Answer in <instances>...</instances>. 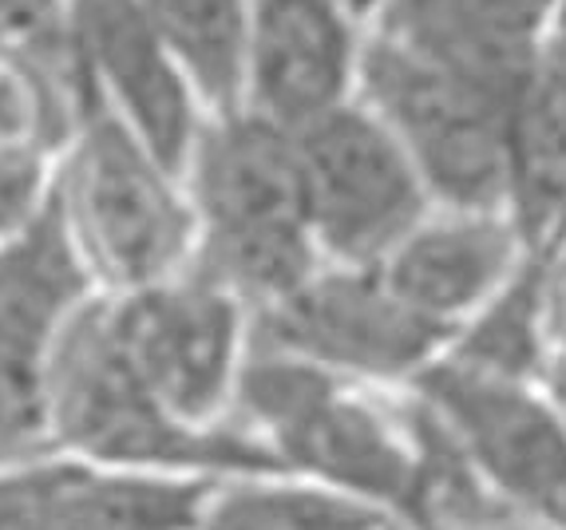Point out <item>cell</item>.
<instances>
[{
    "label": "cell",
    "instance_id": "6da1fadb",
    "mask_svg": "<svg viewBox=\"0 0 566 530\" xmlns=\"http://www.w3.org/2000/svg\"><path fill=\"white\" fill-rule=\"evenodd\" d=\"M234 424L274 452L285 475H302L333 495L373 511H424V439L408 436L360 384L333 377L310 360L254 341L234 389ZM416 424V420H412Z\"/></svg>",
    "mask_w": 566,
    "mask_h": 530
},
{
    "label": "cell",
    "instance_id": "7a4b0ae2",
    "mask_svg": "<svg viewBox=\"0 0 566 530\" xmlns=\"http://www.w3.org/2000/svg\"><path fill=\"white\" fill-rule=\"evenodd\" d=\"M195 210V269L250 312L270 309L322 265L305 226L293 135L258 115L218 112L182 167Z\"/></svg>",
    "mask_w": 566,
    "mask_h": 530
},
{
    "label": "cell",
    "instance_id": "3957f363",
    "mask_svg": "<svg viewBox=\"0 0 566 530\" xmlns=\"http://www.w3.org/2000/svg\"><path fill=\"white\" fill-rule=\"evenodd\" d=\"M48 444L56 455L107 471L159 475H285L245 427H187L143 389L99 294L67 325L44 364Z\"/></svg>",
    "mask_w": 566,
    "mask_h": 530
},
{
    "label": "cell",
    "instance_id": "277c9868",
    "mask_svg": "<svg viewBox=\"0 0 566 530\" xmlns=\"http://www.w3.org/2000/svg\"><path fill=\"white\" fill-rule=\"evenodd\" d=\"M52 199L104 297L139 294L195 262V210L182 174L92 99H76Z\"/></svg>",
    "mask_w": 566,
    "mask_h": 530
},
{
    "label": "cell",
    "instance_id": "5b68a950",
    "mask_svg": "<svg viewBox=\"0 0 566 530\" xmlns=\"http://www.w3.org/2000/svg\"><path fill=\"white\" fill-rule=\"evenodd\" d=\"M357 99L424 179L436 206L507 210V104L368 29Z\"/></svg>",
    "mask_w": 566,
    "mask_h": 530
},
{
    "label": "cell",
    "instance_id": "8992f818",
    "mask_svg": "<svg viewBox=\"0 0 566 530\" xmlns=\"http://www.w3.org/2000/svg\"><path fill=\"white\" fill-rule=\"evenodd\" d=\"M112 329L143 389L187 427L227 424L254 312L195 265L139 294L107 297Z\"/></svg>",
    "mask_w": 566,
    "mask_h": 530
},
{
    "label": "cell",
    "instance_id": "52a82bcc",
    "mask_svg": "<svg viewBox=\"0 0 566 530\" xmlns=\"http://www.w3.org/2000/svg\"><path fill=\"white\" fill-rule=\"evenodd\" d=\"M305 226L325 265H380L436 206L400 142L360 99L293 135Z\"/></svg>",
    "mask_w": 566,
    "mask_h": 530
},
{
    "label": "cell",
    "instance_id": "ba28073f",
    "mask_svg": "<svg viewBox=\"0 0 566 530\" xmlns=\"http://www.w3.org/2000/svg\"><path fill=\"white\" fill-rule=\"evenodd\" d=\"M408 389L452 455L511 502L566 522V416L543 384L440 357Z\"/></svg>",
    "mask_w": 566,
    "mask_h": 530
},
{
    "label": "cell",
    "instance_id": "9c48e42d",
    "mask_svg": "<svg viewBox=\"0 0 566 530\" xmlns=\"http://www.w3.org/2000/svg\"><path fill=\"white\" fill-rule=\"evenodd\" d=\"M254 341L349 384H412L444 357L448 332L416 317L377 265H317L293 294L254 312Z\"/></svg>",
    "mask_w": 566,
    "mask_h": 530
},
{
    "label": "cell",
    "instance_id": "30bf717a",
    "mask_svg": "<svg viewBox=\"0 0 566 530\" xmlns=\"http://www.w3.org/2000/svg\"><path fill=\"white\" fill-rule=\"evenodd\" d=\"M64 52L76 99H92L182 174L210 107L139 0H64Z\"/></svg>",
    "mask_w": 566,
    "mask_h": 530
},
{
    "label": "cell",
    "instance_id": "8fae6325",
    "mask_svg": "<svg viewBox=\"0 0 566 530\" xmlns=\"http://www.w3.org/2000/svg\"><path fill=\"white\" fill-rule=\"evenodd\" d=\"M368 20L340 0H254L238 107L297 135L357 99Z\"/></svg>",
    "mask_w": 566,
    "mask_h": 530
},
{
    "label": "cell",
    "instance_id": "7c38bea8",
    "mask_svg": "<svg viewBox=\"0 0 566 530\" xmlns=\"http://www.w3.org/2000/svg\"><path fill=\"white\" fill-rule=\"evenodd\" d=\"M531 250L507 210L432 206L377 269L416 317L452 341L520 274Z\"/></svg>",
    "mask_w": 566,
    "mask_h": 530
},
{
    "label": "cell",
    "instance_id": "4fadbf2b",
    "mask_svg": "<svg viewBox=\"0 0 566 530\" xmlns=\"http://www.w3.org/2000/svg\"><path fill=\"white\" fill-rule=\"evenodd\" d=\"M99 297L60 206H44L0 237V360L44 369L64 329Z\"/></svg>",
    "mask_w": 566,
    "mask_h": 530
},
{
    "label": "cell",
    "instance_id": "5bb4252c",
    "mask_svg": "<svg viewBox=\"0 0 566 530\" xmlns=\"http://www.w3.org/2000/svg\"><path fill=\"white\" fill-rule=\"evenodd\" d=\"M507 214L535 250L566 242V12L511 95Z\"/></svg>",
    "mask_w": 566,
    "mask_h": 530
},
{
    "label": "cell",
    "instance_id": "9a60e30c",
    "mask_svg": "<svg viewBox=\"0 0 566 530\" xmlns=\"http://www.w3.org/2000/svg\"><path fill=\"white\" fill-rule=\"evenodd\" d=\"M551 274L555 250H531L520 274L448 341L444 357L491 377L543 384L551 364Z\"/></svg>",
    "mask_w": 566,
    "mask_h": 530
},
{
    "label": "cell",
    "instance_id": "2e32d148",
    "mask_svg": "<svg viewBox=\"0 0 566 530\" xmlns=\"http://www.w3.org/2000/svg\"><path fill=\"white\" fill-rule=\"evenodd\" d=\"M139 4L190 76L195 92L202 95L210 115L234 112L242 95L254 0H139Z\"/></svg>",
    "mask_w": 566,
    "mask_h": 530
},
{
    "label": "cell",
    "instance_id": "e0dca14e",
    "mask_svg": "<svg viewBox=\"0 0 566 530\" xmlns=\"http://www.w3.org/2000/svg\"><path fill=\"white\" fill-rule=\"evenodd\" d=\"M293 475H242L214 487L195 530H388V515Z\"/></svg>",
    "mask_w": 566,
    "mask_h": 530
},
{
    "label": "cell",
    "instance_id": "ac0fdd59",
    "mask_svg": "<svg viewBox=\"0 0 566 530\" xmlns=\"http://www.w3.org/2000/svg\"><path fill=\"white\" fill-rule=\"evenodd\" d=\"M56 455L48 444L44 369H20L0 360V467Z\"/></svg>",
    "mask_w": 566,
    "mask_h": 530
},
{
    "label": "cell",
    "instance_id": "d6986e66",
    "mask_svg": "<svg viewBox=\"0 0 566 530\" xmlns=\"http://www.w3.org/2000/svg\"><path fill=\"white\" fill-rule=\"evenodd\" d=\"M555 369H566V242L555 250V274H551V364H547V372H555Z\"/></svg>",
    "mask_w": 566,
    "mask_h": 530
},
{
    "label": "cell",
    "instance_id": "ffe728a7",
    "mask_svg": "<svg viewBox=\"0 0 566 530\" xmlns=\"http://www.w3.org/2000/svg\"><path fill=\"white\" fill-rule=\"evenodd\" d=\"M543 389H547V396L558 404V412L566 416V369H555L547 372V380H543Z\"/></svg>",
    "mask_w": 566,
    "mask_h": 530
},
{
    "label": "cell",
    "instance_id": "44dd1931",
    "mask_svg": "<svg viewBox=\"0 0 566 530\" xmlns=\"http://www.w3.org/2000/svg\"><path fill=\"white\" fill-rule=\"evenodd\" d=\"M340 4H345V9H353L357 12L360 20H373L380 12V4H385V0H340Z\"/></svg>",
    "mask_w": 566,
    "mask_h": 530
},
{
    "label": "cell",
    "instance_id": "7402d4cb",
    "mask_svg": "<svg viewBox=\"0 0 566 530\" xmlns=\"http://www.w3.org/2000/svg\"><path fill=\"white\" fill-rule=\"evenodd\" d=\"M463 530H531V527H511V522H488V519H480V522H472V527H463ZM555 530H563V527H555Z\"/></svg>",
    "mask_w": 566,
    "mask_h": 530
},
{
    "label": "cell",
    "instance_id": "603a6c76",
    "mask_svg": "<svg viewBox=\"0 0 566 530\" xmlns=\"http://www.w3.org/2000/svg\"><path fill=\"white\" fill-rule=\"evenodd\" d=\"M527 4H535V9H543V12H555V17L566 12V0H527Z\"/></svg>",
    "mask_w": 566,
    "mask_h": 530
},
{
    "label": "cell",
    "instance_id": "cb8c5ba5",
    "mask_svg": "<svg viewBox=\"0 0 566 530\" xmlns=\"http://www.w3.org/2000/svg\"><path fill=\"white\" fill-rule=\"evenodd\" d=\"M555 527H563V530H566V522H555Z\"/></svg>",
    "mask_w": 566,
    "mask_h": 530
}]
</instances>
